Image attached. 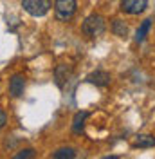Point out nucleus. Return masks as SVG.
Returning a JSON list of instances; mask_svg holds the SVG:
<instances>
[{
    "instance_id": "nucleus-1",
    "label": "nucleus",
    "mask_w": 155,
    "mask_h": 159,
    "mask_svg": "<svg viewBox=\"0 0 155 159\" xmlns=\"http://www.w3.org/2000/svg\"><path fill=\"white\" fill-rule=\"evenodd\" d=\"M81 31L90 36V38H96L99 34H103V31H105V20L103 16H99V15H90L85 18L83 22V25H81Z\"/></svg>"
},
{
    "instance_id": "nucleus-2",
    "label": "nucleus",
    "mask_w": 155,
    "mask_h": 159,
    "mask_svg": "<svg viewBox=\"0 0 155 159\" xmlns=\"http://www.w3.org/2000/svg\"><path fill=\"white\" fill-rule=\"evenodd\" d=\"M22 7L27 15L38 18V16H43V15L49 13L51 0H22Z\"/></svg>"
},
{
    "instance_id": "nucleus-3",
    "label": "nucleus",
    "mask_w": 155,
    "mask_h": 159,
    "mask_svg": "<svg viewBox=\"0 0 155 159\" xmlns=\"http://www.w3.org/2000/svg\"><path fill=\"white\" fill-rule=\"evenodd\" d=\"M54 13L60 22H67L76 13V0H56L54 2Z\"/></svg>"
},
{
    "instance_id": "nucleus-4",
    "label": "nucleus",
    "mask_w": 155,
    "mask_h": 159,
    "mask_svg": "<svg viewBox=\"0 0 155 159\" xmlns=\"http://www.w3.org/2000/svg\"><path fill=\"white\" fill-rule=\"evenodd\" d=\"M148 7V0H121V11L126 15H141Z\"/></svg>"
},
{
    "instance_id": "nucleus-5",
    "label": "nucleus",
    "mask_w": 155,
    "mask_h": 159,
    "mask_svg": "<svg viewBox=\"0 0 155 159\" xmlns=\"http://www.w3.org/2000/svg\"><path fill=\"white\" fill-rule=\"evenodd\" d=\"M110 80H112L110 72L97 69V70H94V72H90L87 78H85V81L90 83V85H96V87H107L108 83H110Z\"/></svg>"
},
{
    "instance_id": "nucleus-6",
    "label": "nucleus",
    "mask_w": 155,
    "mask_h": 159,
    "mask_svg": "<svg viewBox=\"0 0 155 159\" xmlns=\"http://www.w3.org/2000/svg\"><path fill=\"white\" fill-rule=\"evenodd\" d=\"M25 90V78L22 74H15L9 80V94L13 98H20Z\"/></svg>"
},
{
    "instance_id": "nucleus-7",
    "label": "nucleus",
    "mask_w": 155,
    "mask_h": 159,
    "mask_svg": "<svg viewBox=\"0 0 155 159\" xmlns=\"http://www.w3.org/2000/svg\"><path fill=\"white\" fill-rule=\"evenodd\" d=\"M69 78H70V67L69 65H58L54 69V80H56V85H58L60 89L65 87Z\"/></svg>"
},
{
    "instance_id": "nucleus-8",
    "label": "nucleus",
    "mask_w": 155,
    "mask_h": 159,
    "mask_svg": "<svg viewBox=\"0 0 155 159\" xmlns=\"http://www.w3.org/2000/svg\"><path fill=\"white\" fill-rule=\"evenodd\" d=\"M87 118H88L87 110H79V112H76V116H74V119H72V132H74V134H81V132H83L85 119Z\"/></svg>"
},
{
    "instance_id": "nucleus-9",
    "label": "nucleus",
    "mask_w": 155,
    "mask_h": 159,
    "mask_svg": "<svg viewBox=\"0 0 155 159\" xmlns=\"http://www.w3.org/2000/svg\"><path fill=\"white\" fill-rule=\"evenodd\" d=\"M134 147H135V148H153L155 147V136H152V134H141V136H137Z\"/></svg>"
},
{
    "instance_id": "nucleus-10",
    "label": "nucleus",
    "mask_w": 155,
    "mask_h": 159,
    "mask_svg": "<svg viewBox=\"0 0 155 159\" xmlns=\"http://www.w3.org/2000/svg\"><path fill=\"white\" fill-rule=\"evenodd\" d=\"M150 29H152V20L146 18L135 31V43H143L144 38L148 36V33H150Z\"/></svg>"
},
{
    "instance_id": "nucleus-11",
    "label": "nucleus",
    "mask_w": 155,
    "mask_h": 159,
    "mask_svg": "<svg viewBox=\"0 0 155 159\" xmlns=\"http://www.w3.org/2000/svg\"><path fill=\"white\" fill-rule=\"evenodd\" d=\"M112 33L116 34V36H119V38H126L128 36V25H126L123 20H114L112 22Z\"/></svg>"
},
{
    "instance_id": "nucleus-12",
    "label": "nucleus",
    "mask_w": 155,
    "mask_h": 159,
    "mask_svg": "<svg viewBox=\"0 0 155 159\" xmlns=\"http://www.w3.org/2000/svg\"><path fill=\"white\" fill-rule=\"evenodd\" d=\"M52 157L54 159H74L76 157V150L65 147V148H58L56 152H52Z\"/></svg>"
},
{
    "instance_id": "nucleus-13",
    "label": "nucleus",
    "mask_w": 155,
    "mask_h": 159,
    "mask_svg": "<svg viewBox=\"0 0 155 159\" xmlns=\"http://www.w3.org/2000/svg\"><path fill=\"white\" fill-rule=\"evenodd\" d=\"M13 157L15 159H31V157H34V150L33 148H24V150H20V152H16Z\"/></svg>"
},
{
    "instance_id": "nucleus-14",
    "label": "nucleus",
    "mask_w": 155,
    "mask_h": 159,
    "mask_svg": "<svg viewBox=\"0 0 155 159\" xmlns=\"http://www.w3.org/2000/svg\"><path fill=\"white\" fill-rule=\"evenodd\" d=\"M6 123H7V116H6V112H4V110H0V129H4V127H6Z\"/></svg>"
}]
</instances>
